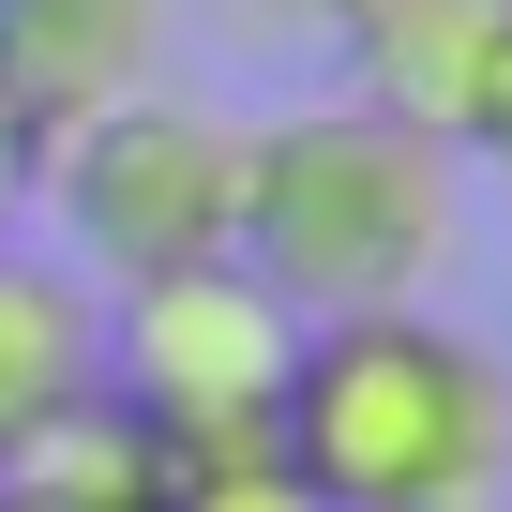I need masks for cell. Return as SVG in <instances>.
Here are the masks:
<instances>
[{
  "label": "cell",
  "instance_id": "4",
  "mask_svg": "<svg viewBox=\"0 0 512 512\" xmlns=\"http://www.w3.org/2000/svg\"><path fill=\"white\" fill-rule=\"evenodd\" d=\"M106 332H91V392L181 467V452H241L272 437L287 407V362H302V317L241 272V256H181V272H136V287H91Z\"/></svg>",
  "mask_w": 512,
  "mask_h": 512
},
{
  "label": "cell",
  "instance_id": "6",
  "mask_svg": "<svg viewBox=\"0 0 512 512\" xmlns=\"http://www.w3.org/2000/svg\"><path fill=\"white\" fill-rule=\"evenodd\" d=\"M166 76V0H0V106L31 136Z\"/></svg>",
  "mask_w": 512,
  "mask_h": 512
},
{
  "label": "cell",
  "instance_id": "9",
  "mask_svg": "<svg viewBox=\"0 0 512 512\" xmlns=\"http://www.w3.org/2000/svg\"><path fill=\"white\" fill-rule=\"evenodd\" d=\"M31 181H46V136L0 106V241H31Z\"/></svg>",
  "mask_w": 512,
  "mask_h": 512
},
{
  "label": "cell",
  "instance_id": "8",
  "mask_svg": "<svg viewBox=\"0 0 512 512\" xmlns=\"http://www.w3.org/2000/svg\"><path fill=\"white\" fill-rule=\"evenodd\" d=\"M166 512H317V482L272 437H241V452H181L166 467Z\"/></svg>",
  "mask_w": 512,
  "mask_h": 512
},
{
  "label": "cell",
  "instance_id": "1",
  "mask_svg": "<svg viewBox=\"0 0 512 512\" xmlns=\"http://www.w3.org/2000/svg\"><path fill=\"white\" fill-rule=\"evenodd\" d=\"M467 151H437L422 121L362 106V91H302L272 121H241V272L287 317H377V302H437V272L467 256Z\"/></svg>",
  "mask_w": 512,
  "mask_h": 512
},
{
  "label": "cell",
  "instance_id": "12",
  "mask_svg": "<svg viewBox=\"0 0 512 512\" xmlns=\"http://www.w3.org/2000/svg\"><path fill=\"white\" fill-rule=\"evenodd\" d=\"M467 166H497V181H512V106H497V136H482V151H467Z\"/></svg>",
  "mask_w": 512,
  "mask_h": 512
},
{
  "label": "cell",
  "instance_id": "7",
  "mask_svg": "<svg viewBox=\"0 0 512 512\" xmlns=\"http://www.w3.org/2000/svg\"><path fill=\"white\" fill-rule=\"evenodd\" d=\"M91 272H61L46 241H0V467H16L61 407H91Z\"/></svg>",
  "mask_w": 512,
  "mask_h": 512
},
{
  "label": "cell",
  "instance_id": "10",
  "mask_svg": "<svg viewBox=\"0 0 512 512\" xmlns=\"http://www.w3.org/2000/svg\"><path fill=\"white\" fill-rule=\"evenodd\" d=\"M347 0H241V31H272V46H332Z\"/></svg>",
  "mask_w": 512,
  "mask_h": 512
},
{
  "label": "cell",
  "instance_id": "13",
  "mask_svg": "<svg viewBox=\"0 0 512 512\" xmlns=\"http://www.w3.org/2000/svg\"><path fill=\"white\" fill-rule=\"evenodd\" d=\"M497 362H512V332H497Z\"/></svg>",
  "mask_w": 512,
  "mask_h": 512
},
{
  "label": "cell",
  "instance_id": "2",
  "mask_svg": "<svg viewBox=\"0 0 512 512\" xmlns=\"http://www.w3.org/2000/svg\"><path fill=\"white\" fill-rule=\"evenodd\" d=\"M272 452L317 482V512H497L512 497V362L497 332L437 302L302 317Z\"/></svg>",
  "mask_w": 512,
  "mask_h": 512
},
{
  "label": "cell",
  "instance_id": "5",
  "mask_svg": "<svg viewBox=\"0 0 512 512\" xmlns=\"http://www.w3.org/2000/svg\"><path fill=\"white\" fill-rule=\"evenodd\" d=\"M332 46H347V91L422 121L437 151H482L512 106V0H347Z\"/></svg>",
  "mask_w": 512,
  "mask_h": 512
},
{
  "label": "cell",
  "instance_id": "3",
  "mask_svg": "<svg viewBox=\"0 0 512 512\" xmlns=\"http://www.w3.org/2000/svg\"><path fill=\"white\" fill-rule=\"evenodd\" d=\"M31 211L61 226V272H91V287L226 256L241 241V106L151 76V91H121V106H91V121L46 136Z\"/></svg>",
  "mask_w": 512,
  "mask_h": 512
},
{
  "label": "cell",
  "instance_id": "11",
  "mask_svg": "<svg viewBox=\"0 0 512 512\" xmlns=\"http://www.w3.org/2000/svg\"><path fill=\"white\" fill-rule=\"evenodd\" d=\"M0 512H31V497H0ZM76 512H166V482H151V497H76Z\"/></svg>",
  "mask_w": 512,
  "mask_h": 512
}]
</instances>
